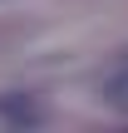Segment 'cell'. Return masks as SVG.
I'll use <instances>...</instances> for the list:
<instances>
[{
	"instance_id": "obj_1",
	"label": "cell",
	"mask_w": 128,
	"mask_h": 133,
	"mask_svg": "<svg viewBox=\"0 0 128 133\" xmlns=\"http://www.w3.org/2000/svg\"><path fill=\"white\" fill-rule=\"evenodd\" d=\"M0 114H5V118H15V123H35V118H39V109H35L25 94H10V99H0Z\"/></svg>"
},
{
	"instance_id": "obj_2",
	"label": "cell",
	"mask_w": 128,
	"mask_h": 133,
	"mask_svg": "<svg viewBox=\"0 0 128 133\" xmlns=\"http://www.w3.org/2000/svg\"><path fill=\"white\" fill-rule=\"evenodd\" d=\"M104 99H109V104H113L118 114H128V69L109 79V89H104Z\"/></svg>"
}]
</instances>
